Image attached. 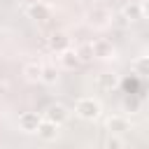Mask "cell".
<instances>
[{
    "label": "cell",
    "mask_w": 149,
    "mask_h": 149,
    "mask_svg": "<svg viewBox=\"0 0 149 149\" xmlns=\"http://www.w3.org/2000/svg\"><path fill=\"white\" fill-rule=\"evenodd\" d=\"M74 114L79 116V119H84V121H95L100 114H102V105L95 100V98H79L77 102H74Z\"/></svg>",
    "instance_id": "cell-1"
},
{
    "label": "cell",
    "mask_w": 149,
    "mask_h": 149,
    "mask_svg": "<svg viewBox=\"0 0 149 149\" xmlns=\"http://www.w3.org/2000/svg\"><path fill=\"white\" fill-rule=\"evenodd\" d=\"M86 23L93 26V28H107L112 23V12L105 5H93L86 12Z\"/></svg>",
    "instance_id": "cell-2"
},
{
    "label": "cell",
    "mask_w": 149,
    "mask_h": 149,
    "mask_svg": "<svg viewBox=\"0 0 149 149\" xmlns=\"http://www.w3.org/2000/svg\"><path fill=\"white\" fill-rule=\"evenodd\" d=\"M42 119H44V116H40L37 112H21L16 123H19V128H21L23 133H37Z\"/></svg>",
    "instance_id": "cell-3"
},
{
    "label": "cell",
    "mask_w": 149,
    "mask_h": 149,
    "mask_svg": "<svg viewBox=\"0 0 149 149\" xmlns=\"http://www.w3.org/2000/svg\"><path fill=\"white\" fill-rule=\"evenodd\" d=\"M93 54H95V58H100V61H112V58H116V49H114V44H112L109 40H95V42H93Z\"/></svg>",
    "instance_id": "cell-4"
},
{
    "label": "cell",
    "mask_w": 149,
    "mask_h": 149,
    "mask_svg": "<svg viewBox=\"0 0 149 149\" xmlns=\"http://www.w3.org/2000/svg\"><path fill=\"white\" fill-rule=\"evenodd\" d=\"M49 49L56 51V54H63L65 49H70V35L63 33V30H54L49 35Z\"/></svg>",
    "instance_id": "cell-5"
},
{
    "label": "cell",
    "mask_w": 149,
    "mask_h": 149,
    "mask_svg": "<svg viewBox=\"0 0 149 149\" xmlns=\"http://www.w3.org/2000/svg\"><path fill=\"white\" fill-rule=\"evenodd\" d=\"M68 116H70V112H68V107L65 105H61V102H54V105H49L47 107V112H44V119H49V121H54V123H65L68 121Z\"/></svg>",
    "instance_id": "cell-6"
},
{
    "label": "cell",
    "mask_w": 149,
    "mask_h": 149,
    "mask_svg": "<svg viewBox=\"0 0 149 149\" xmlns=\"http://www.w3.org/2000/svg\"><path fill=\"white\" fill-rule=\"evenodd\" d=\"M107 130L109 133H114V135H123L128 128H130V121L126 119V116H121V114H112L109 119H107Z\"/></svg>",
    "instance_id": "cell-7"
},
{
    "label": "cell",
    "mask_w": 149,
    "mask_h": 149,
    "mask_svg": "<svg viewBox=\"0 0 149 149\" xmlns=\"http://www.w3.org/2000/svg\"><path fill=\"white\" fill-rule=\"evenodd\" d=\"M58 123H54V121H49V119H42V123H40V128H37V137H42L44 142H51V140H56L58 137Z\"/></svg>",
    "instance_id": "cell-8"
},
{
    "label": "cell",
    "mask_w": 149,
    "mask_h": 149,
    "mask_svg": "<svg viewBox=\"0 0 149 149\" xmlns=\"http://www.w3.org/2000/svg\"><path fill=\"white\" fill-rule=\"evenodd\" d=\"M26 14H28V19H33V21H47L49 14H51V9H49V5H44V2H33V5H28Z\"/></svg>",
    "instance_id": "cell-9"
},
{
    "label": "cell",
    "mask_w": 149,
    "mask_h": 149,
    "mask_svg": "<svg viewBox=\"0 0 149 149\" xmlns=\"http://www.w3.org/2000/svg\"><path fill=\"white\" fill-rule=\"evenodd\" d=\"M144 14H142V2H126L123 5V9H121V19H126V21H140Z\"/></svg>",
    "instance_id": "cell-10"
},
{
    "label": "cell",
    "mask_w": 149,
    "mask_h": 149,
    "mask_svg": "<svg viewBox=\"0 0 149 149\" xmlns=\"http://www.w3.org/2000/svg\"><path fill=\"white\" fill-rule=\"evenodd\" d=\"M81 61H79V56H77V49H65L63 54H61V65L65 68V70H74L77 65H79Z\"/></svg>",
    "instance_id": "cell-11"
},
{
    "label": "cell",
    "mask_w": 149,
    "mask_h": 149,
    "mask_svg": "<svg viewBox=\"0 0 149 149\" xmlns=\"http://www.w3.org/2000/svg\"><path fill=\"white\" fill-rule=\"evenodd\" d=\"M23 77L28 79V81H40L42 79V65L40 63H26L23 65Z\"/></svg>",
    "instance_id": "cell-12"
},
{
    "label": "cell",
    "mask_w": 149,
    "mask_h": 149,
    "mask_svg": "<svg viewBox=\"0 0 149 149\" xmlns=\"http://www.w3.org/2000/svg\"><path fill=\"white\" fill-rule=\"evenodd\" d=\"M133 72L140 74V77H149V56H137L133 63H130Z\"/></svg>",
    "instance_id": "cell-13"
},
{
    "label": "cell",
    "mask_w": 149,
    "mask_h": 149,
    "mask_svg": "<svg viewBox=\"0 0 149 149\" xmlns=\"http://www.w3.org/2000/svg\"><path fill=\"white\" fill-rule=\"evenodd\" d=\"M77 56H79L81 63L93 61V58H95V54H93V42H81V44L77 47Z\"/></svg>",
    "instance_id": "cell-14"
},
{
    "label": "cell",
    "mask_w": 149,
    "mask_h": 149,
    "mask_svg": "<svg viewBox=\"0 0 149 149\" xmlns=\"http://www.w3.org/2000/svg\"><path fill=\"white\" fill-rule=\"evenodd\" d=\"M42 84H56L58 81V68L56 65H42V79H40Z\"/></svg>",
    "instance_id": "cell-15"
},
{
    "label": "cell",
    "mask_w": 149,
    "mask_h": 149,
    "mask_svg": "<svg viewBox=\"0 0 149 149\" xmlns=\"http://www.w3.org/2000/svg\"><path fill=\"white\" fill-rule=\"evenodd\" d=\"M98 86H100V88H105V91H112V88H116V86H119V77H116V74H112V72H105V74H100V77H98Z\"/></svg>",
    "instance_id": "cell-16"
},
{
    "label": "cell",
    "mask_w": 149,
    "mask_h": 149,
    "mask_svg": "<svg viewBox=\"0 0 149 149\" xmlns=\"http://www.w3.org/2000/svg\"><path fill=\"white\" fill-rule=\"evenodd\" d=\"M107 149H123V140H121V135L109 133V137H107Z\"/></svg>",
    "instance_id": "cell-17"
},
{
    "label": "cell",
    "mask_w": 149,
    "mask_h": 149,
    "mask_svg": "<svg viewBox=\"0 0 149 149\" xmlns=\"http://www.w3.org/2000/svg\"><path fill=\"white\" fill-rule=\"evenodd\" d=\"M142 14H144V16H149V0H144V2H142Z\"/></svg>",
    "instance_id": "cell-18"
},
{
    "label": "cell",
    "mask_w": 149,
    "mask_h": 149,
    "mask_svg": "<svg viewBox=\"0 0 149 149\" xmlns=\"http://www.w3.org/2000/svg\"><path fill=\"white\" fill-rule=\"evenodd\" d=\"M5 93H7V84H5V81H0V98H2Z\"/></svg>",
    "instance_id": "cell-19"
}]
</instances>
